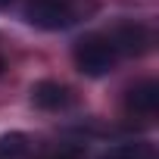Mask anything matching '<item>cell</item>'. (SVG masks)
<instances>
[{
    "label": "cell",
    "instance_id": "4",
    "mask_svg": "<svg viewBox=\"0 0 159 159\" xmlns=\"http://www.w3.org/2000/svg\"><path fill=\"white\" fill-rule=\"evenodd\" d=\"M31 103L38 109H47V112H59V109H69L75 103V94L59 84V81H38L31 88Z\"/></svg>",
    "mask_w": 159,
    "mask_h": 159
},
{
    "label": "cell",
    "instance_id": "7",
    "mask_svg": "<svg viewBox=\"0 0 159 159\" xmlns=\"http://www.w3.org/2000/svg\"><path fill=\"white\" fill-rule=\"evenodd\" d=\"M28 150V140L25 134H10V137H0V156H22Z\"/></svg>",
    "mask_w": 159,
    "mask_h": 159
},
{
    "label": "cell",
    "instance_id": "8",
    "mask_svg": "<svg viewBox=\"0 0 159 159\" xmlns=\"http://www.w3.org/2000/svg\"><path fill=\"white\" fill-rule=\"evenodd\" d=\"M47 159H84V150H81V147H62V150H56V153L47 156Z\"/></svg>",
    "mask_w": 159,
    "mask_h": 159
},
{
    "label": "cell",
    "instance_id": "10",
    "mask_svg": "<svg viewBox=\"0 0 159 159\" xmlns=\"http://www.w3.org/2000/svg\"><path fill=\"white\" fill-rule=\"evenodd\" d=\"M3 69H7V62H3V56H0V75H3Z\"/></svg>",
    "mask_w": 159,
    "mask_h": 159
},
{
    "label": "cell",
    "instance_id": "2",
    "mask_svg": "<svg viewBox=\"0 0 159 159\" xmlns=\"http://www.w3.org/2000/svg\"><path fill=\"white\" fill-rule=\"evenodd\" d=\"M72 59L78 66V72H84L88 78H103L116 69L119 62V50L109 41V34H84L75 44Z\"/></svg>",
    "mask_w": 159,
    "mask_h": 159
},
{
    "label": "cell",
    "instance_id": "9",
    "mask_svg": "<svg viewBox=\"0 0 159 159\" xmlns=\"http://www.w3.org/2000/svg\"><path fill=\"white\" fill-rule=\"evenodd\" d=\"M13 3V0H0V10H3V7H10Z\"/></svg>",
    "mask_w": 159,
    "mask_h": 159
},
{
    "label": "cell",
    "instance_id": "5",
    "mask_svg": "<svg viewBox=\"0 0 159 159\" xmlns=\"http://www.w3.org/2000/svg\"><path fill=\"white\" fill-rule=\"evenodd\" d=\"M125 109H128L131 116H143V119L156 116V109H159V84H156V81H140V84L128 88V94H125Z\"/></svg>",
    "mask_w": 159,
    "mask_h": 159
},
{
    "label": "cell",
    "instance_id": "6",
    "mask_svg": "<svg viewBox=\"0 0 159 159\" xmlns=\"http://www.w3.org/2000/svg\"><path fill=\"white\" fill-rule=\"evenodd\" d=\"M100 159H159V156H156V147L150 140H128V143L109 147Z\"/></svg>",
    "mask_w": 159,
    "mask_h": 159
},
{
    "label": "cell",
    "instance_id": "1",
    "mask_svg": "<svg viewBox=\"0 0 159 159\" xmlns=\"http://www.w3.org/2000/svg\"><path fill=\"white\" fill-rule=\"evenodd\" d=\"M97 13V0H28L25 19L41 31H66Z\"/></svg>",
    "mask_w": 159,
    "mask_h": 159
},
{
    "label": "cell",
    "instance_id": "3",
    "mask_svg": "<svg viewBox=\"0 0 159 159\" xmlns=\"http://www.w3.org/2000/svg\"><path fill=\"white\" fill-rule=\"evenodd\" d=\"M109 41L116 44L119 56H143L153 50V31L143 22H122L109 34Z\"/></svg>",
    "mask_w": 159,
    "mask_h": 159
}]
</instances>
